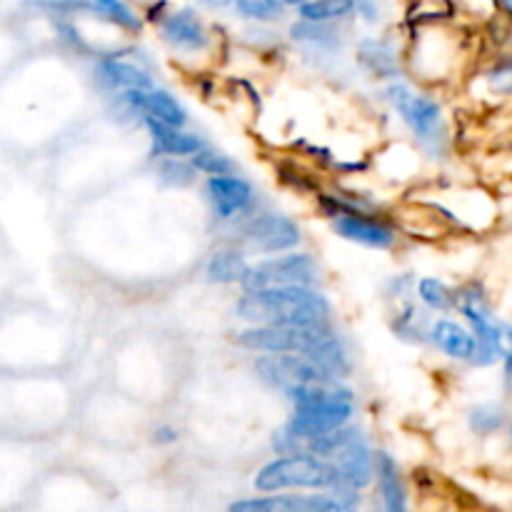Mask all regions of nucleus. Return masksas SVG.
<instances>
[{
	"label": "nucleus",
	"mask_w": 512,
	"mask_h": 512,
	"mask_svg": "<svg viewBox=\"0 0 512 512\" xmlns=\"http://www.w3.org/2000/svg\"><path fill=\"white\" fill-rule=\"evenodd\" d=\"M245 270H248V263L235 250H220L208 263V275L215 283H235V280H243Z\"/></svg>",
	"instance_id": "18"
},
{
	"label": "nucleus",
	"mask_w": 512,
	"mask_h": 512,
	"mask_svg": "<svg viewBox=\"0 0 512 512\" xmlns=\"http://www.w3.org/2000/svg\"><path fill=\"white\" fill-rule=\"evenodd\" d=\"M328 460L338 470L340 483L350 485V488H365L373 478V455H370L368 445L360 440V435L340 445Z\"/></svg>",
	"instance_id": "9"
},
{
	"label": "nucleus",
	"mask_w": 512,
	"mask_h": 512,
	"mask_svg": "<svg viewBox=\"0 0 512 512\" xmlns=\"http://www.w3.org/2000/svg\"><path fill=\"white\" fill-rule=\"evenodd\" d=\"M390 103L395 105L405 123L420 135V138H433L440 130V108L425 95L413 93L408 85H393L388 90Z\"/></svg>",
	"instance_id": "7"
},
{
	"label": "nucleus",
	"mask_w": 512,
	"mask_h": 512,
	"mask_svg": "<svg viewBox=\"0 0 512 512\" xmlns=\"http://www.w3.org/2000/svg\"><path fill=\"white\" fill-rule=\"evenodd\" d=\"M335 230L343 238L355 240L360 245H368V248H390L395 240V235L385 225L365 220L360 215H343V218L335 220Z\"/></svg>",
	"instance_id": "12"
},
{
	"label": "nucleus",
	"mask_w": 512,
	"mask_h": 512,
	"mask_svg": "<svg viewBox=\"0 0 512 512\" xmlns=\"http://www.w3.org/2000/svg\"><path fill=\"white\" fill-rule=\"evenodd\" d=\"M100 78L110 88H125V90H138V88H150V78L140 68L128 63H120V60H108V63L100 65Z\"/></svg>",
	"instance_id": "17"
},
{
	"label": "nucleus",
	"mask_w": 512,
	"mask_h": 512,
	"mask_svg": "<svg viewBox=\"0 0 512 512\" xmlns=\"http://www.w3.org/2000/svg\"><path fill=\"white\" fill-rule=\"evenodd\" d=\"M208 198L218 215L228 218L250 203V185L240 178H230V175H213L208 180Z\"/></svg>",
	"instance_id": "11"
},
{
	"label": "nucleus",
	"mask_w": 512,
	"mask_h": 512,
	"mask_svg": "<svg viewBox=\"0 0 512 512\" xmlns=\"http://www.w3.org/2000/svg\"><path fill=\"white\" fill-rule=\"evenodd\" d=\"M505 383L512 390V353H508V363H505Z\"/></svg>",
	"instance_id": "28"
},
{
	"label": "nucleus",
	"mask_w": 512,
	"mask_h": 512,
	"mask_svg": "<svg viewBox=\"0 0 512 512\" xmlns=\"http://www.w3.org/2000/svg\"><path fill=\"white\" fill-rule=\"evenodd\" d=\"M353 8L355 0H308V3L300 5V15H303V20L325 23V20L343 18Z\"/></svg>",
	"instance_id": "19"
},
{
	"label": "nucleus",
	"mask_w": 512,
	"mask_h": 512,
	"mask_svg": "<svg viewBox=\"0 0 512 512\" xmlns=\"http://www.w3.org/2000/svg\"><path fill=\"white\" fill-rule=\"evenodd\" d=\"M330 305L308 285L250 290L240 298L238 315L255 325H325Z\"/></svg>",
	"instance_id": "1"
},
{
	"label": "nucleus",
	"mask_w": 512,
	"mask_h": 512,
	"mask_svg": "<svg viewBox=\"0 0 512 512\" xmlns=\"http://www.w3.org/2000/svg\"><path fill=\"white\" fill-rule=\"evenodd\" d=\"M255 368H258L260 378L268 380L275 388L285 390V393L303 388V385H325L335 380V375H330L315 360L300 353H273L268 358H260Z\"/></svg>",
	"instance_id": "4"
},
{
	"label": "nucleus",
	"mask_w": 512,
	"mask_h": 512,
	"mask_svg": "<svg viewBox=\"0 0 512 512\" xmlns=\"http://www.w3.org/2000/svg\"><path fill=\"white\" fill-rule=\"evenodd\" d=\"M125 100H128L130 108L143 110V113H148L150 118L155 120L178 125V128L185 123L183 105H180L173 95L163 93V90H153V88L128 90V93H125Z\"/></svg>",
	"instance_id": "10"
},
{
	"label": "nucleus",
	"mask_w": 512,
	"mask_h": 512,
	"mask_svg": "<svg viewBox=\"0 0 512 512\" xmlns=\"http://www.w3.org/2000/svg\"><path fill=\"white\" fill-rule=\"evenodd\" d=\"M163 35L170 40V45L183 50H198L205 45V30L200 20L190 10H180L165 18Z\"/></svg>",
	"instance_id": "13"
},
{
	"label": "nucleus",
	"mask_w": 512,
	"mask_h": 512,
	"mask_svg": "<svg viewBox=\"0 0 512 512\" xmlns=\"http://www.w3.org/2000/svg\"><path fill=\"white\" fill-rule=\"evenodd\" d=\"M245 238L255 250L263 253H280V250H290L300 243V230L285 215H260L253 223L245 228Z\"/></svg>",
	"instance_id": "8"
},
{
	"label": "nucleus",
	"mask_w": 512,
	"mask_h": 512,
	"mask_svg": "<svg viewBox=\"0 0 512 512\" xmlns=\"http://www.w3.org/2000/svg\"><path fill=\"white\" fill-rule=\"evenodd\" d=\"M285 5H303V3H308V0H283Z\"/></svg>",
	"instance_id": "29"
},
{
	"label": "nucleus",
	"mask_w": 512,
	"mask_h": 512,
	"mask_svg": "<svg viewBox=\"0 0 512 512\" xmlns=\"http://www.w3.org/2000/svg\"><path fill=\"white\" fill-rule=\"evenodd\" d=\"M503 5H505V8H508L510 13H512V0H503Z\"/></svg>",
	"instance_id": "30"
},
{
	"label": "nucleus",
	"mask_w": 512,
	"mask_h": 512,
	"mask_svg": "<svg viewBox=\"0 0 512 512\" xmlns=\"http://www.w3.org/2000/svg\"><path fill=\"white\" fill-rule=\"evenodd\" d=\"M95 5L118 25H125V28H138L140 25V20L135 18V13L123 3V0H95Z\"/></svg>",
	"instance_id": "24"
},
{
	"label": "nucleus",
	"mask_w": 512,
	"mask_h": 512,
	"mask_svg": "<svg viewBox=\"0 0 512 512\" xmlns=\"http://www.w3.org/2000/svg\"><path fill=\"white\" fill-rule=\"evenodd\" d=\"M420 323H423V318H420V310L415 308H408L403 315L398 318V323H395V330H398L400 335H410V338L420 340L423 338V328H420Z\"/></svg>",
	"instance_id": "25"
},
{
	"label": "nucleus",
	"mask_w": 512,
	"mask_h": 512,
	"mask_svg": "<svg viewBox=\"0 0 512 512\" xmlns=\"http://www.w3.org/2000/svg\"><path fill=\"white\" fill-rule=\"evenodd\" d=\"M238 10L248 18L255 20H270L278 18L280 10H283V0H235Z\"/></svg>",
	"instance_id": "22"
},
{
	"label": "nucleus",
	"mask_w": 512,
	"mask_h": 512,
	"mask_svg": "<svg viewBox=\"0 0 512 512\" xmlns=\"http://www.w3.org/2000/svg\"><path fill=\"white\" fill-rule=\"evenodd\" d=\"M433 340L443 353H448L450 358H458V360H470L475 348V338L463 330L460 325L450 323V320H440L435 323L433 328Z\"/></svg>",
	"instance_id": "15"
},
{
	"label": "nucleus",
	"mask_w": 512,
	"mask_h": 512,
	"mask_svg": "<svg viewBox=\"0 0 512 512\" xmlns=\"http://www.w3.org/2000/svg\"><path fill=\"white\" fill-rule=\"evenodd\" d=\"M345 490H338V495H280V498H260V500H243L235 503V512H338L348 510L355 505V498L345 500Z\"/></svg>",
	"instance_id": "6"
},
{
	"label": "nucleus",
	"mask_w": 512,
	"mask_h": 512,
	"mask_svg": "<svg viewBox=\"0 0 512 512\" xmlns=\"http://www.w3.org/2000/svg\"><path fill=\"white\" fill-rule=\"evenodd\" d=\"M160 170H163L165 180H170V183H175V185H185V183H190V180H193V173H190V170H195V168L170 160V163H163V168H160Z\"/></svg>",
	"instance_id": "26"
},
{
	"label": "nucleus",
	"mask_w": 512,
	"mask_h": 512,
	"mask_svg": "<svg viewBox=\"0 0 512 512\" xmlns=\"http://www.w3.org/2000/svg\"><path fill=\"white\" fill-rule=\"evenodd\" d=\"M318 280V265L310 255H285V258L268 260L255 268H248L243 275L245 293L263 288H283V285H313Z\"/></svg>",
	"instance_id": "5"
},
{
	"label": "nucleus",
	"mask_w": 512,
	"mask_h": 512,
	"mask_svg": "<svg viewBox=\"0 0 512 512\" xmlns=\"http://www.w3.org/2000/svg\"><path fill=\"white\" fill-rule=\"evenodd\" d=\"M330 335L328 325H255L238 335V343L263 353L310 355Z\"/></svg>",
	"instance_id": "3"
},
{
	"label": "nucleus",
	"mask_w": 512,
	"mask_h": 512,
	"mask_svg": "<svg viewBox=\"0 0 512 512\" xmlns=\"http://www.w3.org/2000/svg\"><path fill=\"white\" fill-rule=\"evenodd\" d=\"M145 123H148L150 135H153V140H155V148H158L160 153L190 155V153H198V150L203 148L195 135L183 133V130H178V125L163 123V120H155V118H150V115Z\"/></svg>",
	"instance_id": "14"
},
{
	"label": "nucleus",
	"mask_w": 512,
	"mask_h": 512,
	"mask_svg": "<svg viewBox=\"0 0 512 512\" xmlns=\"http://www.w3.org/2000/svg\"><path fill=\"white\" fill-rule=\"evenodd\" d=\"M490 85H493L498 93H512V65L495 70V73L490 75Z\"/></svg>",
	"instance_id": "27"
},
{
	"label": "nucleus",
	"mask_w": 512,
	"mask_h": 512,
	"mask_svg": "<svg viewBox=\"0 0 512 512\" xmlns=\"http://www.w3.org/2000/svg\"><path fill=\"white\" fill-rule=\"evenodd\" d=\"M335 485H343L335 465L310 453L275 460L255 475V488L260 493L283 488H335Z\"/></svg>",
	"instance_id": "2"
},
{
	"label": "nucleus",
	"mask_w": 512,
	"mask_h": 512,
	"mask_svg": "<svg viewBox=\"0 0 512 512\" xmlns=\"http://www.w3.org/2000/svg\"><path fill=\"white\" fill-rule=\"evenodd\" d=\"M375 465H378V480H380V493H383L385 508L390 512L405 510V490L400 483L398 465L390 458L388 453L375 455Z\"/></svg>",
	"instance_id": "16"
},
{
	"label": "nucleus",
	"mask_w": 512,
	"mask_h": 512,
	"mask_svg": "<svg viewBox=\"0 0 512 512\" xmlns=\"http://www.w3.org/2000/svg\"><path fill=\"white\" fill-rule=\"evenodd\" d=\"M505 423V410L500 405H480L470 415V425L475 433H495Z\"/></svg>",
	"instance_id": "21"
},
{
	"label": "nucleus",
	"mask_w": 512,
	"mask_h": 512,
	"mask_svg": "<svg viewBox=\"0 0 512 512\" xmlns=\"http://www.w3.org/2000/svg\"><path fill=\"white\" fill-rule=\"evenodd\" d=\"M420 298H423V303L430 305L433 310H448L455 305V295L435 278L420 280Z\"/></svg>",
	"instance_id": "20"
},
{
	"label": "nucleus",
	"mask_w": 512,
	"mask_h": 512,
	"mask_svg": "<svg viewBox=\"0 0 512 512\" xmlns=\"http://www.w3.org/2000/svg\"><path fill=\"white\" fill-rule=\"evenodd\" d=\"M193 168L203 170V173H208V175L233 173V163H230L225 155L213 153V150H198V155L193 158Z\"/></svg>",
	"instance_id": "23"
}]
</instances>
